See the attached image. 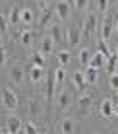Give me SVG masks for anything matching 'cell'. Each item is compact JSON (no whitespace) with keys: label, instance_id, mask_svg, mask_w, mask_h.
<instances>
[{"label":"cell","instance_id":"1","mask_svg":"<svg viewBox=\"0 0 118 134\" xmlns=\"http://www.w3.org/2000/svg\"><path fill=\"white\" fill-rule=\"evenodd\" d=\"M0 99H2L4 109H8V111H14L17 107V95L14 93L10 87H4V90L0 91Z\"/></svg>","mask_w":118,"mask_h":134},{"label":"cell","instance_id":"2","mask_svg":"<svg viewBox=\"0 0 118 134\" xmlns=\"http://www.w3.org/2000/svg\"><path fill=\"white\" fill-rule=\"evenodd\" d=\"M97 25H99V21H97V16H95V14H89V16L85 18L83 25H81V35H83L85 39H91V35L95 33Z\"/></svg>","mask_w":118,"mask_h":134},{"label":"cell","instance_id":"3","mask_svg":"<svg viewBox=\"0 0 118 134\" xmlns=\"http://www.w3.org/2000/svg\"><path fill=\"white\" fill-rule=\"evenodd\" d=\"M54 18H56L58 21H64L70 18V2L68 0H58L56 4H54Z\"/></svg>","mask_w":118,"mask_h":134},{"label":"cell","instance_id":"4","mask_svg":"<svg viewBox=\"0 0 118 134\" xmlns=\"http://www.w3.org/2000/svg\"><path fill=\"white\" fill-rule=\"evenodd\" d=\"M10 80L14 82V84H17V86H23V82H25V70L20 66V64H16V66L10 68Z\"/></svg>","mask_w":118,"mask_h":134},{"label":"cell","instance_id":"5","mask_svg":"<svg viewBox=\"0 0 118 134\" xmlns=\"http://www.w3.org/2000/svg\"><path fill=\"white\" fill-rule=\"evenodd\" d=\"M112 31H114V21H112V18L107 14L105 20H103V24H101V37L105 41H108V37L112 35Z\"/></svg>","mask_w":118,"mask_h":134},{"label":"cell","instance_id":"6","mask_svg":"<svg viewBox=\"0 0 118 134\" xmlns=\"http://www.w3.org/2000/svg\"><path fill=\"white\" fill-rule=\"evenodd\" d=\"M21 119L20 117H16V115H12V117H8L6 119V132H10V134H17V132H21Z\"/></svg>","mask_w":118,"mask_h":134},{"label":"cell","instance_id":"7","mask_svg":"<svg viewBox=\"0 0 118 134\" xmlns=\"http://www.w3.org/2000/svg\"><path fill=\"white\" fill-rule=\"evenodd\" d=\"M56 103H58V107H60V111H68L70 109V103H72V95L68 93L66 90H58V97H56Z\"/></svg>","mask_w":118,"mask_h":134},{"label":"cell","instance_id":"8","mask_svg":"<svg viewBox=\"0 0 118 134\" xmlns=\"http://www.w3.org/2000/svg\"><path fill=\"white\" fill-rule=\"evenodd\" d=\"M43 78H45V68L33 64V66L29 68V80H31V84H41Z\"/></svg>","mask_w":118,"mask_h":134},{"label":"cell","instance_id":"9","mask_svg":"<svg viewBox=\"0 0 118 134\" xmlns=\"http://www.w3.org/2000/svg\"><path fill=\"white\" fill-rule=\"evenodd\" d=\"M39 51L45 54V57H47V54H51L52 51H54V39H52L51 35H45L43 39H41V49H39Z\"/></svg>","mask_w":118,"mask_h":134},{"label":"cell","instance_id":"10","mask_svg":"<svg viewBox=\"0 0 118 134\" xmlns=\"http://www.w3.org/2000/svg\"><path fill=\"white\" fill-rule=\"evenodd\" d=\"M20 21L23 25H31L35 21V12L31 8H21L20 10Z\"/></svg>","mask_w":118,"mask_h":134},{"label":"cell","instance_id":"11","mask_svg":"<svg viewBox=\"0 0 118 134\" xmlns=\"http://www.w3.org/2000/svg\"><path fill=\"white\" fill-rule=\"evenodd\" d=\"M105 62H107V54H103V53L97 51L95 54H91V62H89V66L101 70V68H105Z\"/></svg>","mask_w":118,"mask_h":134},{"label":"cell","instance_id":"12","mask_svg":"<svg viewBox=\"0 0 118 134\" xmlns=\"http://www.w3.org/2000/svg\"><path fill=\"white\" fill-rule=\"evenodd\" d=\"M58 130H60L62 134L76 132V121H74V119H62L60 124H58Z\"/></svg>","mask_w":118,"mask_h":134},{"label":"cell","instance_id":"13","mask_svg":"<svg viewBox=\"0 0 118 134\" xmlns=\"http://www.w3.org/2000/svg\"><path fill=\"white\" fill-rule=\"evenodd\" d=\"M83 76H85L87 86H95L99 82V70H97V68H93V66H87V70L83 72Z\"/></svg>","mask_w":118,"mask_h":134},{"label":"cell","instance_id":"14","mask_svg":"<svg viewBox=\"0 0 118 134\" xmlns=\"http://www.w3.org/2000/svg\"><path fill=\"white\" fill-rule=\"evenodd\" d=\"M72 84L76 86V90L83 91L85 87H87V82H85V76H83V72H76L74 76H72Z\"/></svg>","mask_w":118,"mask_h":134},{"label":"cell","instance_id":"15","mask_svg":"<svg viewBox=\"0 0 118 134\" xmlns=\"http://www.w3.org/2000/svg\"><path fill=\"white\" fill-rule=\"evenodd\" d=\"M54 90H56V82H54V76L51 74L47 80V103H52L54 99Z\"/></svg>","mask_w":118,"mask_h":134},{"label":"cell","instance_id":"16","mask_svg":"<svg viewBox=\"0 0 118 134\" xmlns=\"http://www.w3.org/2000/svg\"><path fill=\"white\" fill-rule=\"evenodd\" d=\"M101 115L103 117H112L114 115V101H110V99H105L101 103Z\"/></svg>","mask_w":118,"mask_h":134},{"label":"cell","instance_id":"17","mask_svg":"<svg viewBox=\"0 0 118 134\" xmlns=\"http://www.w3.org/2000/svg\"><path fill=\"white\" fill-rule=\"evenodd\" d=\"M78 60H79V64L81 66H85L87 68L89 66V62H91V51L89 49H79V54H78Z\"/></svg>","mask_w":118,"mask_h":134},{"label":"cell","instance_id":"18","mask_svg":"<svg viewBox=\"0 0 118 134\" xmlns=\"http://www.w3.org/2000/svg\"><path fill=\"white\" fill-rule=\"evenodd\" d=\"M52 76H54V82H56V87L60 90L62 84H64V80H66V70H64V66H58L56 70L52 72Z\"/></svg>","mask_w":118,"mask_h":134},{"label":"cell","instance_id":"19","mask_svg":"<svg viewBox=\"0 0 118 134\" xmlns=\"http://www.w3.org/2000/svg\"><path fill=\"white\" fill-rule=\"evenodd\" d=\"M116 64H118L116 53H114V54H108V57H107V62H105L107 72H108V74H114V72H116Z\"/></svg>","mask_w":118,"mask_h":134},{"label":"cell","instance_id":"20","mask_svg":"<svg viewBox=\"0 0 118 134\" xmlns=\"http://www.w3.org/2000/svg\"><path fill=\"white\" fill-rule=\"evenodd\" d=\"M66 41L70 47H76V45H79V31L76 29H68L66 31Z\"/></svg>","mask_w":118,"mask_h":134},{"label":"cell","instance_id":"21","mask_svg":"<svg viewBox=\"0 0 118 134\" xmlns=\"http://www.w3.org/2000/svg\"><path fill=\"white\" fill-rule=\"evenodd\" d=\"M56 60H58V66H68V64L72 62V54L68 53V51H60V53L56 54Z\"/></svg>","mask_w":118,"mask_h":134},{"label":"cell","instance_id":"22","mask_svg":"<svg viewBox=\"0 0 118 134\" xmlns=\"http://www.w3.org/2000/svg\"><path fill=\"white\" fill-rule=\"evenodd\" d=\"M33 31L31 29H23L20 33V41H21V45H25V47H29V45H33Z\"/></svg>","mask_w":118,"mask_h":134},{"label":"cell","instance_id":"23","mask_svg":"<svg viewBox=\"0 0 118 134\" xmlns=\"http://www.w3.org/2000/svg\"><path fill=\"white\" fill-rule=\"evenodd\" d=\"M31 62L45 68V54L41 53V51H33V54H31Z\"/></svg>","mask_w":118,"mask_h":134},{"label":"cell","instance_id":"24","mask_svg":"<svg viewBox=\"0 0 118 134\" xmlns=\"http://www.w3.org/2000/svg\"><path fill=\"white\" fill-rule=\"evenodd\" d=\"M20 10L21 8H10V14H8V21L10 24H20Z\"/></svg>","mask_w":118,"mask_h":134},{"label":"cell","instance_id":"25","mask_svg":"<svg viewBox=\"0 0 118 134\" xmlns=\"http://www.w3.org/2000/svg\"><path fill=\"white\" fill-rule=\"evenodd\" d=\"M72 6H74L78 12H83V10L89 8V0H72Z\"/></svg>","mask_w":118,"mask_h":134},{"label":"cell","instance_id":"26","mask_svg":"<svg viewBox=\"0 0 118 134\" xmlns=\"http://www.w3.org/2000/svg\"><path fill=\"white\" fill-rule=\"evenodd\" d=\"M97 51H99V53H103V54H107V57L110 54V49H108V43H107L105 39H103V41H99V45H97Z\"/></svg>","mask_w":118,"mask_h":134},{"label":"cell","instance_id":"27","mask_svg":"<svg viewBox=\"0 0 118 134\" xmlns=\"http://www.w3.org/2000/svg\"><path fill=\"white\" fill-rule=\"evenodd\" d=\"M6 31H8V20L4 14H0V37L6 35Z\"/></svg>","mask_w":118,"mask_h":134},{"label":"cell","instance_id":"28","mask_svg":"<svg viewBox=\"0 0 118 134\" xmlns=\"http://www.w3.org/2000/svg\"><path fill=\"white\" fill-rule=\"evenodd\" d=\"M21 132H25V134H37V132H39V128H37V126H35V124H33V122H27V124H25V126H23V128H21Z\"/></svg>","mask_w":118,"mask_h":134},{"label":"cell","instance_id":"29","mask_svg":"<svg viewBox=\"0 0 118 134\" xmlns=\"http://www.w3.org/2000/svg\"><path fill=\"white\" fill-rule=\"evenodd\" d=\"M91 95H81V97H79V101H78V105H79V107H89V105H91Z\"/></svg>","mask_w":118,"mask_h":134},{"label":"cell","instance_id":"30","mask_svg":"<svg viewBox=\"0 0 118 134\" xmlns=\"http://www.w3.org/2000/svg\"><path fill=\"white\" fill-rule=\"evenodd\" d=\"M108 84H110V90L118 91V74H110V78H108Z\"/></svg>","mask_w":118,"mask_h":134},{"label":"cell","instance_id":"31","mask_svg":"<svg viewBox=\"0 0 118 134\" xmlns=\"http://www.w3.org/2000/svg\"><path fill=\"white\" fill-rule=\"evenodd\" d=\"M6 58H8V51L4 45H0V66H4L6 64Z\"/></svg>","mask_w":118,"mask_h":134},{"label":"cell","instance_id":"32","mask_svg":"<svg viewBox=\"0 0 118 134\" xmlns=\"http://www.w3.org/2000/svg\"><path fill=\"white\" fill-rule=\"evenodd\" d=\"M97 10L107 14V10H108V0H97Z\"/></svg>","mask_w":118,"mask_h":134},{"label":"cell","instance_id":"33","mask_svg":"<svg viewBox=\"0 0 118 134\" xmlns=\"http://www.w3.org/2000/svg\"><path fill=\"white\" fill-rule=\"evenodd\" d=\"M52 16H54V12H52V10H48L47 14H43V20H41V25H47L48 21L52 20Z\"/></svg>","mask_w":118,"mask_h":134},{"label":"cell","instance_id":"34","mask_svg":"<svg viewBox=\"0 0 118 134\" xmlns=\"http://www.w3.org/2000/svg\"><path fill=\"white\" fill-rule=\"evenodd\" d=\"M51 37L54 39V43H56V41H60V29H58L56 25H52V27H51Z\"/></svg>","mask_w":118,"mask_h":134},{"label":"cell","instance_id":"35","mask_svg":"<svg viewBox=\"0 0 118 134\" xmlns=\"http://www.w3.org/2000/svg\"><path fill=\"white\" fill-rule=\"evenodd\" d=\"M114 31L118 33V18H116V21H114Z\"/></svg>","mask_w":118,"mask_h":134},{"label":"cell","instance_id":"36","mask_svg":"<svg viewBox=\"0 0 118 134\" xmlns=\"http://www.w3.org/2000/svg\"><path fill=\"white\" fill-rule=\"evenodd\" d=\"M114 115L118 117V103H114Z\"/></svg>","mask_w":118,"mask_h":134},{"label":"cell","instance_id":"37","mask_svg":"<svg viewBox=\"0 0 118 134\" xmlns=\"http://www.w3.org/2000/svg\"><path fill=\"white\" fill-rule=\"evenodd\" d=\"M39 2H41V4H45V2H47V0H39Z\"/></svg>","mask_w":118,"mask_h":134},{"label":"cell","instance_id":"38","mask_svg":"<svg viewBox=\"0 0 118 134\" xmlns=\"http://www.w3.org/2000/svg\"><path fill=\"white\" fill-rule=\"evenodd\" d=\"M114 103H118V95H116V99H114Z\"/></svg>","mask_w":118,"mask_h":134},{"label":"cell","instance_id":"39","mask_svg":"<svg viewBox=\"0 0 118 134\" xmlns=\"http://www.w3.org/2000/svg\"><path fill=\"white\" fill-rule=\"evenodd\" d=\"M116 57H118V45H116Z\"/></svg>","mask_w":118,"mask_h":134},{"label":"cell","instance_id":"40","mask_svg":"<svg viewBox=\"0 0 118 134\" xmlns=\"http://www.w3.org/2000/svg\"><path fill=\"white\" fill-rule=\"evenodd\" d=\"M116 8H118V0H116Z\"/></svg>","mask_w":118,"mask_h":134},{"label":"cell","instance_id":"41","mask_svg":"<svg viewBox=\"0 0 118 134\" xmlns=\"http://www.w3.org/2000/svg\"><path fill=\"white\" fill-rule=\"evenodd\" d=\"M116 132H118V128H116Z\"/></svg>","mask_w":118,"mask_h":134}]
</instances>
